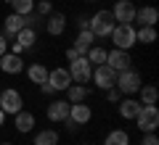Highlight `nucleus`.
Instances as JSON below:
<instances>
[{"label":"nucleus","mask_w":159,"mask_h":145,"mask_svg":"<svg viewBox=\"0 0 159 145\" xmlns=\"http://www.w3.org/2000/svg\"><path fill=\"white\" fill-rule=\"evenodd\" d=\"M90 3H93V0H90Z\"/></svg>","instance_id":"nucleus-38"},{"label":"nucleus","mask_w":159,"mask_h":145,"mask_svg":"<svg viewBox=\"0 0 159 145\" xmlns=\"http://www.w3.org/2000/svg\"><path fill=\"white\" fill-rule=\"evenodd\" d=\"M64 29H66V16H64V13H51V16L45 19V32L51 34V37H61Z\"/></svg>","instance_id":"nucleus-17"},{"label":"nucleus","mask_w":159,"mask_h":145,"mask_svg":"<svg viewBox=\"0 0 159 145\" xmlns=\"http://www.w3.org/2000/svg\"><path fill=\"white\" fill-rule=\"evenodd\" d=\"M0 71L3 74H21L24 71V61H21V56H16V53H3V56H0Z\"/></svg>","instance_id":"nucleus-11"},{"label":"nucleus","mask_w":159,"mask_h":145,"mask_svg":"<svg viewBox=\"0 0 159 145\" xmlns=\"http://www.w3.org/2000/svg\"><path fill=\"white\" fill-rule=\"evenodd\" d=\"M40 90H43V92H45V95H53V92H56V90H53V87H51V84H48V82H43V84H40Z\"/></svg>","instance_id":"nucleus-34"},{"label":"nucleus","mask_w":159,"mask_h":145,"mask_svg":"<svg viewBox=\"0 0 159 145\" xmlns=\"http://www.w3.org/2000/svg\"><path fill=\"white\" fill-rule=\"evenodd\" d=\"M135 42H141V45L157 42V27H138L135 29Z\"/></svg>","instance_id":"nucleus-26"},{"label":"nucleus","mask_w":159,"mask_h":145,"mask_svg":"<svg viewBox=\"0 0 159 145\" xmlns=\"http://www.w3.org/2000/svg\"><path fill=\"white\" fill-rule=\"evenodd\" d=\"M8 3H11V13H19V16L34 11V0H8Z\"/></svg>","instance_id":"nucleus-28"},{"label":"nucleus","mask_w":159,"mask_h":145,"mask_svg":"<svg viewBox=\"0 0 159 145\" xmlns=\"http://www.w3.org/2000/svg\"><path fill=\"white\" fill-rule=\"evenodd\" d=\"M3 122H6V113H3V108H0V127H3Z\"/></svg>","instance_id":"nucleus-36"},{"label":"nucleus","mask_w":159,"mask_h":145,"mask_svg":"<svg viewBox=\"0 0 159 145\" xmlns=\"http://www.w3.org/2000/svg\"><path fill=\"white\" fill-rule=\"evenodd\" d=\"M111 16L117 24H135V3L133 0H117L111 8Z\"/></svg>","instance_id":"nucleus-8"},{"label":"nucleus","mask_w":159,"mask_h":145,"mask_svg":"<svg viewBox=\"0 0 159 145\" xmlns=\"http://www.w3.org/2000/svg\"><path fill=\"white\" fill-rule=\"evenodd\" d=\"M135 95L141 100V106H157V100H159V90L154 84H141V90Z\"/></svg>","instance_id":"nucleus-20"},{"label":"nucleus","mask_w":159,"mask_h":145,"mask_svg":"<svg viewBox=\"0 0 159 145\" xmlns=\"http://www.w3.org/2000/svg\"><path fill=\"white\" fill-rule=\"evenodd\" d=\"M13 124H16V129L21 134H29L34 127H37V119H34L32 111H24V108H21L19 113H13Z\"/></svg>","instance_id":"nucleus-14"},{"label":"nucleus","mask_w":159,"mask_h":145,"mask_svg":"<svg viewBox=\"0 0 159 145\" xmlns=\"http://www.w3.org/2000/svg\"><path fill=\"white\" fill-rule=\"evenodd\" d=\"M27 77H29L32 84H43V82H48V69L43 66V63H29L27 66Z\"/></svg>","instance_id":"nucleus-22"},{"label":"nucleus","mask_w":159,"mask_h":145,"mask_svg":"<svg viewBox=\"0 0 159 145\" xmlns=\"http://www.w3.org/2000/svg\"><path fill=\"white\" fill-rule=\"evenodd\" d=\"M13 40L21 45L24 50H29V48H34V45H37V32H34L32 27H24V29H21V32H19Z\"/></svg>","instance_id":"nucleus-23"},{"label":"nucleus","mask_w":159,"mask_h":145,"mask_svg":"<svg viewBox=\"0 0 159 145\" xmlns=\"http://www.w3.org/2000/svg\"><path fill=\"white\" fill-rule=\"evenodd\" d=\"M138 111H141V100H135L133 95H127V98H119V116L122 119H135Z\"/></svg>","instance_id":"nucleus-19"},{"label":"nucleus","mask_w":159,"mask_h":145,"mask_svg":"<svg viewBox=\"0 0 159 145\" xmlns=\"http://www.w3.org/2000/svg\"><path fill=\"white\" fill-rule=\"evenodd\" d=\"M0 90H3V87H0Z\"/></svg>","instance_id":"nucleus-39"},{"label":"nucleus","mask_w":159,"mask_h":145,"mask_svg":"<svg viewBox=\"0 0 159 145\" xmlns=\"http://www.w3.org/2000/svg\"><path fill=\"white\" fill-rule=\"evenodd\" d=\"M141 145H159V140H157V134H154V132H146V134H143V140H141Z\"/></svg>","instance_id":"nucleus-32"},{"label":"nucleus","mask_w":159,"mask_h":145,"mask_svg":"<svg viewBox=\"0 0 159 145\" xmlns=\"http://www.w3.org/2000/svg\"><path fill=\"white\" fill-rule=\"evenodd\" d=\"M114 16H111V11H98V13H93L90 16V32H93V37L96 40H103V37H109L111 34V29H114Z\"/></svg>","instance_id":"nucleus-3"},{"label":"nucleus","mask_w":159,"mask_h":145,"mask_svg":"<svg viewBox=\"0 0 159 145\" xmlns=\"http://www.w3.org/2000/svg\"><path fill=\"white\" fill-rule=\"evenodd\" d=\"M32 145H58V132L56 129H40L37 134H34V140H32Z\"/></svg>","instance_id":"nucleus-24"},{"label":"nucleus","mask_w":159,"mask_h":145,"mask_svg":"<svg viewBox=\"0 0 159 145\" xmlns=\"http://www.w3.org/2000/svg\"><path fill=\"white\" fill-rule=\"evenodd\" d=\"M64 92H66V100H69V103H85V98H88V92H90V90H88L85 84L72 82L66 90H64Z\"/></svg>","instance_id":"nucleus-21"},{"label":"nucleus","mask_w":159,"mask_h":145,"mask_svg":"<svg viewBox=\"0 0 159 145\" xmlns=\"http://www.w3.org/2000/svg\"><path fill=\"white\" fill-rule=\"evenodd\" d=\"M133 122L138 124L141 132H154L159 127V108L157 106H141V111H138V116Z\"/></svg>","instance_id":"nucleus-6"},{"label":"nucleus","mask_w":159,"mask_h":145,"mask_svg":"<svg viewBox=\"0 0 159 145\" xmlns=\"http://www.w3.org/2000/svg\"><path fill=\"white\" fill-rule=\"evenodd\" d=\"M106 63L114 69V71H125V69H130V66H133L130 50H119V48L109 50V56H106Z\"/></svg>","instance_id":"nucleus-9"},{"label":"nucleus","mask_w":159,"mask_h":145,"mask_svg":"<svg viewBox=\"0 0 159 145\" xmlns=\"http://www.w3.org/2000/svg\"><path fill=\"white\" fill-rule=\"evenodd\" d=\"M77 29H90V16L80 13V16H77Z\"/></svg>","instance_id":"nucleus-31"},{"label":"nucleus","mask_w":159,"mask_h":145,"mask_svg":"<svg viewBox=\"0 0 159 145\" xmlns=\"http://www.w3.org/2000/svg\"><path fill=\"white\" fill-rule=\"evenodd\" d=\"M103 145H130V134L125 129H111L103 140Z\"/></svg>","instance_id":"nucleus-27"},{"label":"nucleus","mask_w":159,"mask_h":145,"mask_svg":"<svg viewBox=\"0 0 159 145\" xmlns=\"http://www.w3.org/2000/svg\"><path fill=\"white\" fill-rule=\"evenodd\" d=\"M77 56H80V53L74 50V48H69V50H66V58H69V61H74V58H77Z\"/></svg>","instance_id":"nucleus-35"},{"label":"nucleus","mask_w":159,"mask_h":145,"mask_svg":"<svg viewBox=\"0 0 159 145\" xmlns=\"http://www.w3.org/2000/svg\"><path fill=\"white\" fill-rule=\"evenodd\" d=\"M0 108H3V113H19L24 108V98H21V92L19 90H13V87H8V90H0Z\"/></svg>","instance_id":"nucleus-5"},{"label":"nucleus","mask_w":159,"mask_h":145,"mask_svg":"<svg viewBox=\"0 0 159 145\" xmlns=\"http://www.w3.org/2000/svg\"><path fill=\"white\" fill-rule=\"evenodd\" d=\"M141 84H143V77L133 66L125 69V71H117V82H114V87L125 95V98H127V95H135L138 90H141Z\"/></svg>","instance_id":"nucleus-1"},{"label":"nucleus","mask_w":159,"mask_h":145,"mask_svg":"<svg viewBox=\"0 0 159 145\" xmlns=\"http://www.w3.org/2000/svg\"><path fill=\"white\" fill-rule=\"evenodd\" d=\"M24 27H27V21H24V16H19V13H8V16L3 19V29H6L8 40H13Z\"/></svg>","instance_id":"nucleus-15"},{"label":"nucleus","mask_w":159,"mask_h":145,"mask_svg":"<svg viewBox=\"0 0 159 145\" xmlns=\"http://www.w3.org/2000/svg\"><path fill=\"white\" fill-rule=\"evenodd\" d=\"M119 98H122V92H119L117 87L106 90V100H109V103H119Z\"/></svg>","instance_id":"nucleus-30"},{"label":"nucleus","mask_w":159,"mask_h":145,"mask_svg":"<svg viewBox=\"0 0 159 145\" xmlns=\"http://www.w3.org/2000/svg\"><path fill=\"white\" fill-rule=\"evenodd\" d=\"M66 119H72L77 127H82V124H88L93 119V111H90V106H85V103H72L69 106V116Z\"/></svg>","instance_id":"nucleus-13"},{"label":"nucleus","mask_w":159,"mask_h":145,"mask_svg":"<svg viewBox=\"0 0 159 145\" xmlns=\"http://www.w3.org/2000/svg\"><path fill=\"white\" fill-rule=\"evenodd\" d=\"M90 74H93V66L85 56H77L74 61H69V77H72V82L88 84L90 82Z\"/></svg>","instance_id":"nucleus-4"},{"label":"nucleus","mask_w":159,"mask_h":145,"mask_svg":"<svg viewBox=\"0 0 159 145\" xmlns=\"http://www.w3.org/2000/svg\"><path fill=\"white\" fill-rule=\"evenodd\" d=\"M109 37H111L114 48L130 50L133 45H135V24H114V29H111Z\"/></svg>","instance_id":"nucleus-2"},{"label":"nucleus","mask_w":159,"mask_h":145,"mask_svg":"<svg viewBox=\"0 0 159 145\" xmlns=\"http://www.w3.org/2000/svg\"><path fill=\"white\" fill-rule=\"evenodd\" d=\"M90 79L96 82V87L98 90H111L114 87V82H117V71H114L109 63H101V66H93V74H90Z\"/></svg>","instance_id":"nucleus-7"},{"label":"nucleus","mask_w":159,"mask_h":145,"mask_svg":"<svg viewBox=\"0 0 159 145\" xmlns=\"http://www.w3.org/2000/svg\"><path fill=\"white\" fill-rule=\"evenodd\" d=\"M135 21L141 27H157L159 21V11L154 6H143V8H135Z\"/></svg>","instance_id":"nucleus-18"},{"label":"nucleus","mask_w":159,"mask_h":145,"mask_svg":"<svg viewBox=\"0 0 159 145\" xmlns=\"http://www.w3.org/2000/svg\"><path fill=\"white\" fill-rule=\"evenodd\" d=\"M3 145H13V143H3Z\"/></svg>","instance_id":"nucleus-37"},{"label":"nucleus","mask_w":159,"mask_h":145,"mask_svg":"<svg viewBox=\"0 0 159 145\" xmlns=\"http://www.w3.org/2000/svg\"><path fill=\"white\" fill-rule=\"evenodd\" d=\"M3 53H8V37L6 34H0V56H3Z\"/></svg>","instance_id":"nucleus-33"},{"label":"nucleus","mask_w":159,"mask_h":145,"mask_svg":"<svg viewBox=\"0 0 159 145\" xmlns=\"http://www.w3.org/2000/svg\"><path fill=\"white\" fill-rule=\"evenodd\" d=\"M48 84H51L56 92H64V90L72 84V77H69V69H48Z\"/></svg>","instance_id":"nucleus-10"},{"label":"nucleus","mask_w":159,"mask_h":145,"mask_svg":"<svg viewBox=\"0 0 159 145\" xmlns=\"http://www.w3.org/2000/svg\"><path fill=\"white\" fill-rule=\"evenodd\" d=\"M93 45H96V37H93V32H90V29H80L77 37H74V45H72V48L80 53V56H85V53L90 50Z\"/></svg>","instance_id":"nucleus-16"},{"label":"nucleus","mask_w":159,"mask_h":145,"mask_svg":"<svg viewBox=\"0 0 159 145\" xmlns=\"http://www.w3.org/2000/svg\"><path fill=\"white\" fill-rule=\"evenodd\" d=\"M106 56H109V50L101 48V45H93L90 50L85 53V58L90 61V66H101V63H106Z\"/></svg>","instance_id":"nucleus-25"},{"label":"nucleus","mask_w":159,"mask_h":145,"mask_svg":"<svg viewBox=\"0 0 159 145\" xmlns=\"http://www.w3.org/2000/svg\"><path fill=\"white\" fill-rule=\"evenodd\" d=\"M34 6H37V16H51L53 13L51 0H40V3H34Z\"/></svg>","instance_id":"nucleus-29"},{"label":"nucleus","mask_w":159,"mask_h":145,"mask_svg":"<svg viewBox=\"0 0 159 145\" xmlns=\"http://www.w3.org/2000/svg\"><path fill=\"white\" fill-rule=\"evenodd\" d=\"M69 106H72L69 100H51V103H48V108H45V116L51 119L53 124L64 122V119L69 116Z\"/></svg>","instance_id":"nucleus-12"}]
</instances>
